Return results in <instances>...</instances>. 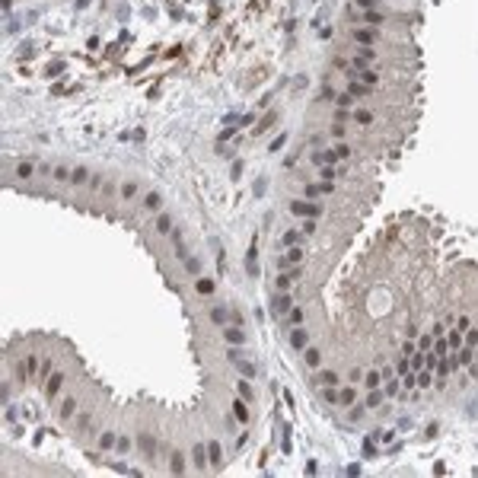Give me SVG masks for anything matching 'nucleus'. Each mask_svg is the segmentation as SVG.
I'll return each mask as SVG.
<instances>
[{
  "label": "nucleus",
  "mask_w": 478,
  "mask_h": 478,
  "mask_svg": "<svg viewBox=\"0 0 478 478\" xmlns=\"http://www.w3.org/2000/svg\"><path fill=\"white\" fill-rule=\"evenodd\" d=\"M211 319L217 322V325H223V322H226V309H220V306H217V309H211Z\"/></svg>",
  "instance_id": "23"
},
{
  "label": "nucleus",
  "mask_w": 478,
  "mask_h": 478,
  "mask_svg": "<svg viewBox=\"0 0 478 478\" xmlns=\"http://www.w3.org/2000/svg\"><path fill=\"white\" fill-rule=\"evenodd\" d=\"M73 412H77V402H73V399H67V402H64V408H61V418H70Z\"/></svg>",
  "instance_id": "21"
},
{
  "label": "nucleus",
  "mask_w": 478,
  "mask_h": 478,
  "mask_svg": "<svg viewBox=\"0 0 478 478\" xmlns=\"http://www.w3.org/2000/svg\"><path fill=\"white\" fill-rule=\"evenodd\" d=\"M290 309H293V300L287 297V293H278V297L271 300V313H274V316H287Z\"/></svg>",
  "instance_id": "1"
},
{
  "label": "nucleus",
  "mask_w": 478,
  "mask_h": 478,
  "mask_svg": "<svg viewBox=\"0 0 478 478\" xmlns=\"http://www.w3.org/2000/svg\"><path fill=\"white\" fill-rule=\"evenodd\" d=\"M207 459H211V469H223V449H220L217 440L207 443Z\"/></svg>",
  "instance_id": "2"
},
{
  "label": "nucleus",
  "mask_w": 478,
  "mask_h": 478,
  "mask_svg": "<svg viewBox=\"0 0 478 478\" xmlns=\"http://www.w3.org/2000/svg\"><path fill=\"white\" fill-rule=\"evenodd\" d=\"M194 287H198V293H214V281H207V278H201Z\"/></svg>",
  "instance_id": "19"
},
{
  "label": "nucleus",
  "mask_w": 478,
  "mask_h": 478,
  "mask_svg": "<svg viewBox=\"0 0 478 478\" xmlns=\"http://www.w3.org/2000/svg\"><path fill=\"white\" fill-rule=\"evenodd\" d=\"M430 382H434V376H430V370H427V367H424V370H418V386H424V389H427Z\"/></svg>",
  "instance_id": "16"
},
{
  "label": "nucleus",
  "mask_w": 478,
  "mask_h": 478,
  "mask_svg": "<svg viewBox=\"0 0 478 478\" xmlns=\"http://www.w3.org/2000/svg\"><path fill=\"white\" fill-rule=\"evenodd\" d=\"M191 459H194V466H198V469H204L207 462H211V459H207V449L201 446V443H194V449H191Z\"/></svg>",
  "instance_id": "5"
},
{
  "label": "nucleus",
  "mask_w": 478,
  "mask_h": 478,
  "mask_svg": "<svg viewBox=\"0 0 478 478\" xmlns=\"http://www.w3.org/2000/svg\"><path fill=\"white\" fill-rule=\"evenodd\" d=\"M354 399H357V395H354V389H351V386L338 392V405H354Z\"/></svg>",
  "instance_id": "12"
},
{
  "label": "nucleus",
  "mask_w": 478,
  "mask_h": 478,
  "mask_svg": "<svg viewBox=\"0 0 478 478\" xmlns=\"http://www.w3.org/2000/svg\"><path fill=\"white\" fill-rule=\"evenodd\" d=\"M466 345H469V348H475V345H478V328H472V332L466 335Z\"/></svg>",
  "instance_id": "27"
},
{
  "label": "nucleus",
  "mask_w": 478,
  "mask_h": 478,
  "mask_svg": "<svg viewBox=\"0 0 478 478\" xmlns=\"http://www.w3.org/2000/svg\"><path fill=\"white\" fill-rule=\"evenodd\" d=\"M395 373H399V376L412 373V360H399V367H395Z\"/></svg>",
  "instance_id": "26"
},
{
  "label": "nucleus",
  "mask_w": 478,
  "mask_h": 478,
  "mask_svg": "<svg viewBox=\"0 0 478 478\" xmlns=\"http://www.w3.org/2000/svg\"><path fill=\"white\" fill-rule=\"evenodd\" d=\"M380 382H382V373H380V370H370V373L363 376V386H367V389H380Z\"/></svg>",
  "instance_id": "7"
},
{
  "label": "nucleus",
  "mask_w": 478,
  "mask_h": 478,
  "mask_svg": "<svg viewBox=\"0 0 478 478\" xmlns=\"http://www.w3.org/2000/svg\"><path fill=\"white\" fill-rule=\"evenodd\" d=\"M290 345L297 348V351H306V345H309V332H306L303 325H297V328L290 332Z\"/></svg>",
  "instance_id": "3"
},
{
  "label": "nucleus",
  "mask_w": 478,
  "mask_h": 478,
  "mask_svg": "<svg viewBox=\"0 0 478 478\" xmlns=\"http://www.w3.org/2000/svg\"><path fill=\"white\" fill-rule=\"evenodd\" d=\"M127 446H131V440H127V437H121V440H118V453H125Z\"/></svg>",
  "instance_id": "31"
},
{
  "label": "nucleus",
  "mask_w": 478,
  "mask_h": 478,
  "mask_svg": "<svg viewBox=\"0 0 478 478\" xmlns=\"http://www.w3.org/2000/svg\"><path fill=\"white\" fill-rule=\"evenodd\" d=\"M223 338L230 341V345H246V341H249V335L242 332V328H226V332H223Z\"/></svg>",
  "instance_id": "4"
},
{
  "label": "nucleus",
  "mask_w": 478,
  "mask_h": 478,
  "mask_svg": "<svg viewBox=\"0 0 478 478\" xmlns=\"http://www.w3.org/2000/svg\"><path fill=\"white\" fill-rule=\"evenodd\" d=\"M395 392H399V382H395V380H386V395H395Z\"/></svg>",
  "instance_id": "28"
},
{
  "label": "nucleus",
  "mask_w": 478,
  "mask_h": 478,
  "mask_svg": "<svg viewBox=\"0 0 478 478\" xmlns=\"http://www.w3.org/2000/svg\"><path fill=\"white\" fill-rule=\"evenodd\" d=\"M137 443H140V449H144L147 456H153V440H150V434H140Z\"/></svg>",
  "instance_id": "14"
},
{
  "label": "nucleus",
  "mask_w": 478,
  "mask_h": 478,
  "mask_svg": "<svg viewBox=\"0 0 478 478\" xmlns=\"http://www.w3.org/2000/svg\"><path fill=\"white\" fill-rule=\"evenodd\" d=\"M233 412H236V418H239L242 424L249 421V408H246V399H236V402H233Z\"/></svg>",
  "instance_id": "10"
},
{
  "label": "nucleus",
  "mask_w": 478,
  "mask_h": 478,
  "mask_svg": "<svg viewBox=\"0 0 478 478\" xmlns=\"http://www.w3.org/2000/svg\"><path fill=\"white\" fill-rule=\"evenodd\" d=\"M446 341H449V351H459V348L466 345V338H462V328H453V332L446 335Z\"/></svg>",
  "instance_id": "6"
},
{
  "label": "nucleus",
  "mask_w": 478,
  "mask_h": 478,
  "mask_svg": "<svg viewBox=\"0 0 478 478\" xmlns=\"http://www.w3.org/2000/svg\"><path fill=\"white\" fill-rule=\"evenodd\" d=\"M287 322H290V325H303V309L293 306L290 313H287Z\"/></svg>",
  "instance_id": "15"
},
{
  "label": "nucleus",
  "mask_w": 478,
  "mask_h": 478,
  "mask_svg": "<svg viewBox=\"0 0 478 478\" xmlns=\"http://www.w3.org/2000/svg\"><path fill=\"white\" fill-rule=\"evenodd\" d=\"M236 389H239V395H242V399H249V402H252V386H249L246 380H242V382H236Z\"/></svg>",
  "instance_id": "22"
},
{
  "label": "nucleus",
  "mask_w": 478,
  "mask_h": 478,
  "mask_svg": "<svg viewBox=\"0 0 478 478\" xmlns=\"http://www.w3.org/2000/svg\"><path fill=\"white\" fill-rule=\"evenodd\" d=\"M430 348H434V332L421 335V351H430Z\"/></svg>",
  "instance_id": "25"
},
{
  "label": "nucleus",
  "mask_w": 478,
  "mask_h": 478,
  "mask_svg": "<svg viewBox=\"0 0 478 478\" xmlns=\"http://www.w3.org/2000/svg\"><path fill=\"white\" fill-rule=\"evenodd\" d=\"M185 271H188V274H201V258H198V255L185 258Z\"/></svg>",
  "instance_id": "13"
},
{
  "label": "nucleus",
  "mask_w": 478,
  "mask_h": 478,
  "mask_svg": "<svg viewBox=\"0 0 478 478\" xmlns=\"http://www.w3.org/2000/svg\"><path fill=\"white\" fill-rule=\"evenodd\" d=\"M363 414H367V405H363V408H354V412H351V421H360Z\"/></svg>",
  "instance_id": "30"
},
{
  "label": "nucleus",
  "mask_w": 478,
  "mask_h": 478,
  "mask_svg": "<svg viewBox=\"0 0 478 478\" xmlns=\"http://www.w3.org/2000/svg\"><path fill=\"white\" fill-rule=\"evenodd\" d=\"M51 373V360L48 357H45V363H42V370H38V376H42V380H45V376H48Z\"/></svg>",
  "instance_id": "29"
},
{
  "label": "nucleus",
  "mask_w": 478,
  "mask_h": 478,
  "mask_svg": "<svg viewBox=\"0 0 478 478\" xmlns=\"http://www.w3.org/2000/svg\"><path fill=\"white\" fill-rule=\"evenodd\" d=\"M363 405H367V408H380L382 405V392H380V389H370V395H367Z\"/></svg>",
  "instance_id": "11"
},
{
  "label": "nucleus",
  "mask_w": 478,
  "mask_h": 478,
  "mask_svg": "<svg viewBox=\"0 0 478 478\" xmlns=\"http://www.w3.org/2000/svg\"><path fill=\"white\" fill-rule=\"evenodd\" d=\"M99 446L102 449H109V446H115V434H112V430H105L102 437H99Z\"/></svg>",
  "instance_id": "17"
},
{
  "label": "nucleus",
  "mask_w": 478,
  "mask_h": 478,
  "mask_svg": "<svg viewBox=\"0 0 478 478\" xmlns=\"http://www.w3.org/2000/svg\"><path fill=\"white\" fill-rule=\"evenodd\" d=\"M61 382H64V376H61V373H55V376H51V382H48V395H55V392H58V389H61Z\"/></svg>",
  "instance_id": "20"
},
{
  "label": "nucleus",
  "mask_w": 478,
  "mask_h": 478,
  "mask_svg": "<svg viewBox=\"0 0 478 478\" xmlns=\"http://www.w3.org/2000/svg\"><path fill=\"white\" fill-rule=\"evenodd\" d=\"M316 382H322V386H338V373H335V370H322Z\"/></svg>",
  "instance_id": "8"
},
{
  "label": "nucleus",
  "mask_w": 478,
  "mask_h": 478,
  "mask_svg": "<svg viewBox=\"0 0 478 478\" xmlns=\"http://www.w3.org/2000/svg\"><path fill=\"white\" fill-rule=\"evenodd\" d=\"M172 472H176V475H182V472H185V462H182V453H172Z\"/></svg>",
  "instance_id": "18"
},
{
  "label": "nucleus",
  "mask_w": 478,
  "mask_h": 478,
  "mask_svg": "<svg viewBox=\"0 0 478 478\" xmlns=\"http://www.w3.org/2000/svg\"><path fill=\"white\" fill-rule=\"evenodd\" d=\"M303 360H306V367H319V363H322V354L316 351V348H306V354H303Z\"/></svg>",
  "instance_id": "9"
},
{
  "label": "nucleus",
  "mask_w": 478,
  "mask_h": 478,
  "mask_svg": "<svg viewBox=\"0 0 478 478\" xmlns=\"http://www.w3.org/2000/svg\"><path fill=\"white\" fill-rule=\"evenodd\" d=\"M236 367H239V370H242V373H246V376H249V380H252V376H255V367H252V363H246V360H242V357L236 360Z\"/></svg>",
  "instance_id": "24"
}]
</instances>
